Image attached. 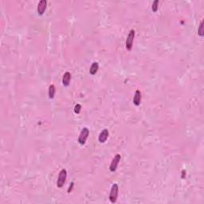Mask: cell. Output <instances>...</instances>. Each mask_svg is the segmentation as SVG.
Masks as SVG:
<instances>
[{"mask_svg": "<svg viewBox=\"0 0 204 204\" xmlns=\"http://www.w3.org/2000/svg\"><path fill=\"white\" fill-rule=\"evenodd\" d=\"M118 197V184L117 183H114L112 188H111V191L109 194V200L112 203H115L116 202Z\"/></svg>", "mask_w": 204, "mask_h": 204, "instance_id": "6da1fadb", "label": "cell"}, {"mask_svg": "<svg viewBox=\"0 0 204 204\" xmlns=\"http://www.w3.org/2000/svg\"><path fill=\"white\" fill-rule=\"evenodd\" d=\"M67 177V172L66 169H61L60 173L58 175V178H57V187H62L64 185V183H66Z\"/></svg>", "mask_w": 204, "mask_h": 204, "instance_id": "7a4b0ae2", "label": "cell"}, {"mask_svg": "<svg viewBox=\"0 0 204 204\" xmlns=\"http://www.w3.org/2000/svg\"><path fill=\"white\" fill-rule=\"evenodd\" d=\"M88 134H89V130L88 129V128H83V129L81 131V133L78 137V143L81 145H84L86 142L87 138H88Z\"/></svg>", "mask_w": 204, "mask_h": 204, "instance_id": "3957f363", "label": "cell"}, {"mask_svg": "<svg viewBox=\"0 0 204 204\" xmlns=\"http://www.w3.org/2000/svg\"><path fill=\"white\" fill-rule=\"evenodd\" d=\"M134 38H135V30H131L128 33V34L126 39V48L128 50H131L132 48Z\"/></svg>", "mask_w": 204, "mask_h": 204, "instance_id": "277c9868", "label": "cell"}, {"mask_svg": "<svg viewBox=\"0 0 204 204\" xmlns=\"http://www.w3.org/2000/svg\"><path fill=\"white\" fill-rule=\"evenodd\" d=\"M120 159H121V156H120V154H116L114 158L113 159L112 162L110 163V166H109V170L112 172H115L116 171V168H117V166L120 163Z\"/></svg>", "mask_w": 204, "mask_h": 204, "instance_id": "5b68a950", "label": "cell"}, {"mask_svg": "<svg viewBox=\"0 0 204 204\" xmlns=\"http://www.w3.org/2000/svg\"><path fill=\"white\" fill-rule=\"evenodd\" d=\"M46 5H47V2L46 0H41L38 4V7H37V11L40 15H42L44 14V12L46 9Z\"/></svg>", "mask_w": 204, "mask_h": 204, "instance_id": "8992f818", "label": "cell"}, {"mask_svg": "<svg viewBox=\"0 0 204 204\" xmlns=\"http://www.w3.org/2000/svg\"><path fill=\"white\" fill-rule=\"evenodd\" d=\"M109 130L108 129H104L101 131V132L100 133L98 136V141L100 143H105L107 139L109 137Z\"/></svg>", "mask_w": 204, "mask_h": 204, "instance_id": "52a82bcc", "label": "cell"}, {"mask_svg": "<svg viewBox=\"0 0 204 204\" xmlns=\"http://www.w3.org/2000/svg\"><path fill=\"white\" fill-rule=\"evenodd\" d=\"M141 92L140 90H136L135 93V96L133 97V104L135 105L139 106L141 103Z\"/></svg>", "mask_w": 204, "mask_h": 204, "instance_id": "ba28073f", "label": "cell"}, {"mask_svg": "<svg viewBox=\"0 0 204 204\" xmlns=\"http://www.w3.org/2000/svg\"><path fill=\"white\" fill-rule=\"evenodd\" d=\"M71 74L70 72H66L63 75V78H62V84L64 86H68L70 84L71 80Z\"/></svg>", "mask_w": 204, "mask_h": 204, "instance_id": "9c48e42d", "label": "cell"}, {"mask_svg": "<svg viewBox=\"0 0 204 204\" xmlns=\"http://www.w3.org/2000/svg\"><path fill=\"white\" fill-rule=\"evenodd\" d=\"M98 63H97V62H93V63L92 64L90 69H89V73H90V74H91V75H95V74H97V70H98Z\"/></svg>", "mask_w": 204, "mask_h": 204, "instance_id": "30bf717a", "label": "cell"}, {"mask_svg": "<svg viewBox=\"0 0 204 204\" xmlns=\"http://www.w3.org/2000/svg\"><path fill=\"white\" fill-rule=\"evenodd\" d=\"M55 86L53 84H50L49 87V99H53L54 97V95H55Z\"/></svg>", "mask_w": 204, "mask_h": 204, "instance_id": "8fae6325", "label": "cell"}, {"mask_svg": "<svg viewBox=\"0 0 204 204\" xmlns=\"http://www.w3.org/2000/svg\"><path fill=\"white\" fill-rule=\"evenodd\" d=\"M198 34L200 37L204 36V30H203V21H202L199 25V27L198 29Z\"/></svg>", "mask_w": 204, "mask_h": 204, "instance_id": "7c38bea8", "label": "cell"}, {"mask_svg": "<svg viewBox=\"0 0 204 204\" xmlns=\"http://www.w3.org/2000/svg\"><path fill=\"white\" fill-rule=\"evenodd\" d=\"M158 4H159V0H155L152 3V7H151V9H152V11L153 12H156L157 10H158Z\"/></svg>", "mask_w": 204, "mask_h": 204, "instance_id": "4fadbf2b", "label": "cell"}, {"mask_svg": "<svg viewBox=\"0 0 204 204\" xmlns=\"http://www.w3.org/2000/svg\"><path fill=\"white\" fill-rule=\"evenodd\" d=\"M81 105H80V104H77V105H75V107H74V113H77V114H79L80 112H81Z\"/></svg>", "mask_w": 204, "mask_h": 204, "instance_id": "5bb4252c", "label": "cell"}, {"mask_svg": "<svg viewBox=\"0 0 204 204\" xmlns=\"http://www.w3.org/2000/svg\"><path fill=\"white\" fill-rule=\"evenodd\" d=\"M73 186H74V183H71V186H70V187L68 188V192H69V193H70L71 190H72V187H73Z\"/></svg>", "mask_w": 204, "mask_h": 204, "instance_id": "9a60e30c", "label": "cell"}, {"mask_svg": "<svg viewBox=\"0 0 204 204\" xmlns=\"http://www.w3.org/2000/svg\"><path fill=\"white\" fill-rule=\"evenodd\" d=\"M184 175L186 176V171H184V170H183V176H182V178H183V179L184 178Z\"/></svg>", "mask_w": 204, "mask_h": 204, "instance_id": "2e32d148", "label": "cell"}]
</instances>
